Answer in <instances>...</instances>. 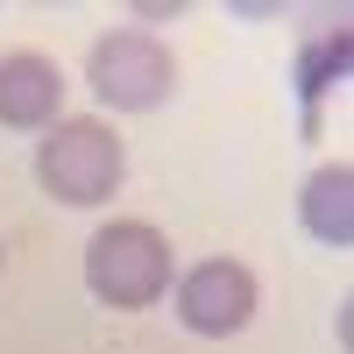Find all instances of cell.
Wrapping results in <instances>:
<instances>
[{
	"mask_svg": "<svg viewBox=\"0 0 354 354\" xmlns=\"http://www.w3.org/2000/svg\"><path fill=\"white\" fill-rule=\"evenodd\" d=\"M298 220L319 248H347L354 241V170L347 163H319L298 192Z\"/></svg>",
	"mask_w": 354,
	"mask_h": 354,
	"instance_id": "8992f818",
	"label": "cell"
},
{
	"mask_svg": "<svg viewBox=\"0 0 354 354\" xmlns=\"http://www.w3.org/2000/svg\"><path fill=\"white\" fill-rule=\"evenodd\" d=\"M262 305V283L248 262H234V255H213V262H198V270L177 277V326L198 333V340H227V333H241L248 319Z\"/></svg>",
	"mask_w": 354,
	"mask_h": 354,
	"instance_id": "277c9868",
	"label": "cell"
},
{
	"mask_svg": "<svg viewBox=\"0 0 354 354\" xmlns=\"http://www.w3.org/2000/svg\"><path fill=\"white\" fill-rule=\"evenodd\" d=\"M347 71V28H333V36H319L305 57H298V93H305V121H312V106H319V93Z\"/></svg>",
	"mask_w": 354,
	"mask_h": 354,
	"instance_id": "52a82bcc",
	"label": "cell"
},
{
	"mask_svg": "<svg viewBox=\"0 0 354 354\" xmlns=\"http://www.w3.org/2000/svg\"><path fill=\"white\" fill-rule=\"evenodd\" d=\"M121 170H128L121 135L93 113H71V121L43 128V142H36V185L57 205H106L121 192Z\"/></svg>",
	"mask_w": 354,
	"mask_h": 354,
	"instance_id": "6da1fadb",
	"label": "cell"
},
{
	"mask_svg": "<svg viewBox=\"0 0 354 354\" xmlns=\"http://www.w3.org/2000/svg\"><path fill=\"white\" fill-rule=\"evenodd\" d=\"M85 85L121 106V113H149L177 93V57L149 36V28H106V36L85 50Z\"/></svg>",
	"mask_w": 354,
	"mask_h": 354,
	"instance_id": "3957f363",
	"label": "cell"
},
{
	"mask_svg": "<svg viewBox=\"0 0 354 354\" xmlns=\"http://www.w3.org/2000/svg\"><path fill=\"white\" fill-rule=\"evenodd\" d=\"M85 290L113 312H142L170 290V241L149 220H106L85 241Z\"/></svg>",
	"mask_w": 354,
	"mask_h": 354,
	"instance_id": "7a4b0ae2",
	"label": "cell"
},
{
	"mask_svg": "<svg viewBox=\"0 0 354 354\" xmlns=\"http://www.w3.org/2000/svg\"><path fill=\"white\" fill-rule=\"evenodd\" d=\"M64 121V71L43 50L0 57V128H57Z\"/></svg>",
	"mask_w": 354,
	"mask_h": 354,
	"instance_id": "5b68a950",
	"label": "cell"
}]
</instances>
